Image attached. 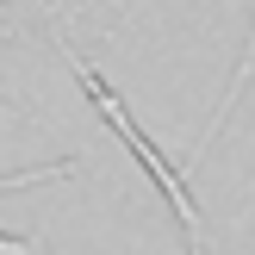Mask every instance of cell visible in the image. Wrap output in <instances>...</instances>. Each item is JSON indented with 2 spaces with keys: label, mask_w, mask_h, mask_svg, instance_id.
<instances>
[{
  "label": "cell",
  "mask_w": 255,
  "mask_h": 255,
  "mask_svg": "<svg viewBox=\"0 0 255 255\" xmlns=\"http://www.w3.org/2000/svg\"><path fill=\"white\" fill-rule=\"evenodd\" d=\"M56 44H62V56H69V69H75V81H81V94L94 100V112L106 119V131H112V137H119V143L137 156V168H143L149 181H156V193L168 199V212L181 218V231H187V255H199V231H206V218H199L193 187H187L193 174H187V168H174V162L162 156L156 143H149V131L131 119V112H125V100H119V94H112V87L94 75V62H81V50H69V37H62V31H56Z\"/></svg>",
  "instance_id": "1"
},
{
  "label": "cell",
  "mask_w": 255,
  "mask_h": 255,
  "mask_svg": "<svg viewBox=\"0 0 255 255\" xmlns=\"http://www.w3.org/2000/svg\"><path fill=\"white\" fill-rule=\"evenodd\" d=\"M0 112H12V106H6V100H0Z\"/></svg>",
  "instance_id": "4"
},
{
  "label": "cell",
  "mask_w": 255,
  "mask_h": 255,
  "mask_svg": "<svg viewBox=\"0 0 255 255\" xmlns=\"http://www.w3.org/2000/svg\"><path fill=\"white\" fill-rule=\"evenodd\" d=\"M249 81H255V25H249V44H243V62H237V69H231V87H224V100H218V112H212V125H206V131H199V143H193V162L206 156L212 143H218L224 119H231V106H237V100H243V87H249ZM193 162H187V174H193Z\"/></svg>",
  "instance_id": "2"
},
{
  "label": "cell",
  "mask_w": 255,
  "mask_h": 255,
  "mask_svg": "<svg viewBox=\"0 0 255 255\" xmlns=\"http://www.w3.org/2000/svg\"><path fill=\"white\" fill-rule=\"evenodd\" d=\"M0 255H50V249L37 243V237H6L0 231Z\"/></svg>",
  "instance_id": "3"
}]
</instances>
